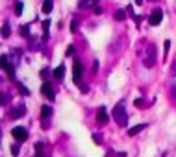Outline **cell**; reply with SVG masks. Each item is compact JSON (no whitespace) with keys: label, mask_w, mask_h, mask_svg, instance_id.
Returning <instances> with one entry per match:
<instances>
[{"label":"cell","mask_w":176,"mask_h":157,"mask_svg":"<svg viewBox=\"0 0 176 157\" xmlns=\"http://www.w3.org/2000/svg\"><path fill=\"white\" fill-rule=\"evenodd\" d=\"M113 118L119 126H126L128 124V115H126V109H124V104L119 102L117 105L113 107Z\"/></svg>","instance_id":"1"},{"label":"cell","mask_w":176,"mask_h":157,"mask_svg":"<svg viewBox=\"0 0 176 157\" xmlns=\"http://www.w3.org/2000/svg\"><path fill=\"white\" fill-rule=\"evenodd\" d=\"M156 63V46L154 44H148L147 48V58H145V67L147 68H152Z\"/></svg>","instance_id":"2"},{"label":"cell","mask_w":176,"mask_h":157,"mask_svg":"<svg viewBox=\"0 0 176 157\" xmlns=\"http://www.w3.org/2000/svg\"><path fill=\"white\" fill-rule=\"evenodd\" d=\"M11 135H13V139H15L17 142H22V140H26V137H28L26 128H22V126H15V128L11 129Z\"/></svg>","instance_id":"3"},{"label":"cell","mask_w":176,"mask_h":157,"mask_svg":"<svg viewBox=\"0 0 176 157\" xmlns=\"http://www.w3.org/2000/svg\"><path fill=\"white\" fill-rule=\"evenodd\" d=\"M26 115V105H22V104H19L17 107H13L11 111H9V118H20V117H24Z\"/></svg>","instance_id":"4"},{"label":"cell","mask_w":176,"mask_h":157,"mask_svg":"<svg viewBox=\"0 0 176 157\" xmlns=\"http://www.w3.org/2000/svg\"><path fill=\"white\" fill-rule=\"evenodd\" d=\"M163 20V11L159 9V8H156L154 11H152V15H150V19H148V22L152 24V26H157L159 22Z\"/></svg>","instance_id":"5"},{"label":"cell","mask_w":176,"mask_h":157,"mask_svg":"<svg viewBox=\"0 0 176 157\" xmlns=\"http://www.w3.org/2000/svg\"><path fill=\"white\" fill-rule=\"evenodd\" d=\"M41 93H43V94H45L48 100H54V98H56V94H54V91H52L50 81H45V83L41 85Z\"/></svg>","instance_id":"6"},{"label":"cell","mask_w":176,"mask_h":157,"mask_svg":"<svg viewBox=\"0 0 176 157\" xmlns=\"http://www.w3.org/2000/svg\"><path fill=\"white\" fill-rule=\"evenodd\" d=\"M2 67H4V70L8 72V76H9V78H13V76H15V68L9 65V61H8V56H6V54L2 56Z\"/></svg>","instance_id":"7"},{"label":"cell","mask_w":176,"mask_h":157,"mask_svg":"<svg viewBox=\"0 0 176 157\" xmlns=\"http://www.w3.org/2000/svg\"><path fill=\"white\" fill-rule=\"evenodd\" d=\"M80 78H82V63L74 61V67H72V79H74V83H80Z\"/></svg>","instance_id":"8"},{"label":"cell","mask_w":176,"mask_h":157,"mask_svg":"<svg viewBox=\"0 0 176 157\" xmlns=\"http://www.w3.org/2000/svg\"><path fill=\"white\" fill-rule=\"evenodd\" d=\"M97 120H98V124H106V122L109 120V118H108V113H106V107H100V109H98Z\"/></svg>","instance_id":"9"},{"label":"cell","mask_w":176,"mask_h":157,"mask_svg":"<svg viewBox=\"0 0 176 157\" xmlns=\"http://www.w3.org/2000/svg\"><path fill=\"white\" fill-rule=\"evenodd\" d=\"M145 128H147V124H137V126H134V128H130V129H128V135H130V137H134V135H137V133H141Z\"/></svg>","instance_id":"10"},{"label":"cell","mask_w":176,"mask_h":157,"mask_svg":"<svg viewBox=\"0 0 176 157\" xmlns=\"http://www.w3.org/2000/svg\"><path fill=\"white\" fill-rule=\"evenodd\" d=\"M52 74H54V78H56V79H63V76H65V67H63V65L56 67Z\"/></svg>","instance_id":"11"},{"label":"cell","mask_w":176,"mask_h":157,"mask_svg":"<svg viewBox=\"0 0 176 157\" xmlns=\"http://www.w3.org/2000/svg\"><path fill=\"white\" fill-rule=\"evenodd\" d=\"M52 8H54V0H45V2H43V13L48 15V13L52 11Z\"/></svg>","instance_id":"12"},{"label":"cell","mask_w":176,"mask_h":157,"mask_svg":"<svg viewBox=\"0 0 176 157\" xmlns=\"http://www.w3.org/2000/svg\"><path fill=\"white\" fill-rule=\"evenodd\" d=\"M52 115V107L50 105H43L41 107V118H48Z\"/></svg>","instance_id":"13"},{"label":"cell","mask_w":176,"mask_h":157,"mask_svg":"<svg viewBox=\"0 0 176 157\" xmlns=\"http://www.w3.org/2000/svg\"><path fill=\"white\" fill-rule=\"evenodd\" d=\"M115 19H117V20H124V19H126V11H124V9H117V11H115Z\"/></svg>","instance_id":"14"},{"label":"cell","mask_w":176,"mask_h":157,"mask_svg":"<svg viewBox=\"0 0 176 157\" xmlns=\"http://www.w3.org/2000/svg\"><path fill=\"white\" fill-rule=\"evenodd\" d=\"M2 37H9V24L4 22V28H2Z\"/></svg>","instance_id":"15"},{"label":"cell","mask_w":176,"mask_h":157,"mask_svg":"<svg viewBox=\"0 0 176 157\" xmlns=\"http://www.w3.org/2000/svg\"><path fill=\"white\" fill-rule=\"evenodd\" d=\"M169 48H171V41H165V43H163V58H167Z\"/></svg>","instance_id":"16"},{"label":"cell","mask_w":176,"mask_h":157,"mask_svg":"<svg viewBox=\"0 0 176 157\" xmlns=\"http://www.w3.org/2000/svg\"><path fill=\"white\" fill-rule=\"evenodd\" d=\"M91 4H97V0H80V8H85V6H91Z\"/></svg>","instance_id":"17"},{"label":"cell","mask_w":176,"mask_h":157,"mask_svg":"<svg viewBox=\"0 0 176 157\" xmlns=\"http://www.w3.org/2000/svg\"><path fill=\"white\" fill-rule=\"evenodd\" d=\"M15 15H22V2L15 4Z\"/></svg>","instance_id":"18"},{"label":"cell","mask_w":176,"mask_h":157,"mask_svg":"<svg viewBox=\"0 0 176 157\" xmlns=\"http://www.w3.org/2000/svg\"><path fill=\"white\" fill-rule=\"evenodd\" d=\"M19 91H20V94H24V96H28V94H30V91H28L22 83H19Z\"/></svg>","instance_id":"19"},{"label":"cell","mask_w":176,"mask_h":157,"mask_svg":"<svg viewBox=\"0 0 176 157\" xmlns=\"http://www.w3.org/2000/svg\"><path fill=\"white\" fill-rule=\"evenodd\" d=\"M48 26H50V20H45V22H43V30H45V39H46V35H48Z\"/></svg>","instance_id":"20"},{"label":"cell","mask_w":176,"mask_h":157,"mask_svg":"<svg viewBox=\"0 0 176 157\" xmlns=\"http://www.w3.org/2000/svg\"><path fill=\"white\" fill-rule=\"evenodd\" d=\"M74 52H76V48L71 44V46H67V52H65V56H74Z\"/></svg>","instance_id":"21"},{"label":"cell","mask_w":176,"mask_h":157,"mask_svg":"<svg viewBox=\"0 0 176 157\" xmlns=\"http://www.w3.org/2000/svg\"><path fill=\"white\" fill-rule=\"evenodd\" d=\"M20 33H22L24 37H28V35H30V28H28V26H22V28H20Z\"/></svg>","instance_id":"22"},{"label":"cell","mask_w":176,"mask_h":157,"mask_svg":"<svg viewBox=\"0 0 176 157\" xmlns=\"http://www.w3.org/2000/svg\"><path fill=\"white\" fill-rule=\"evenodd\" d=\"M134 105H136V107H145V100H143V98H137L136 102H134Z\"/></svg>","instance_id":"23"},{"label":"cell","mask_w":176,"mask_h":157,"mask_svg":"<svg viewBox=\"0 0 176 157\" xmlns=\"http://www.w3.org/2000/svg\"><path fill=\"white\" fill-rule=\"evenodd\" d=\"M19 150H20V148H19V144H13V146H11V154H13L15 157L19 155Z\"/></svg>","instance_id":"24"},{"label":"cell","mask_w":176,"mask_h":157,"mask_svg":"<svg viewBox=\"0 0 176 157\" xmlns=\"http://www.w3.org/2000/svg\"><path fill=\"white\" fill-rule=\"evenodd\" d=\"M93 140H95V144H100V137H98V133H93Z\"/></svg>","instance_id":"25"},{"label":"cell","mask_w":176,"mask_h":157,"mask_svg":"<svg viewBox=\"0 0 176 157\" xmlns=\"http://www.w3.org/2000/svg\"><path fill=\"white\" fill-rule=\"evenodd\" d=\"M76 28H78V24L72 20V22H71V32H76Z\"/></svg>","instance_id":"26"},{"label":"cell","mask_w":176,"mask_h":157,"mask_svg":"<svg viewBox=\"0 0 176 157\" xmlns=\"http://www.w3.org/2000/svg\"><path fill=\"white\" fill-rule=\"evenodd\" d=\"M95 13H97V15L102 13V8H100V6H95Z\"/></svg>","instance_id":"27"},{"label":"cell","mask_w":176,"mask_h":157,"mask_svg":"<svg viewBox=\"0 0 176 157\" xmlns=\"http://www.w3.org/2000/svg\"><path fill=\"white\" fill-rule=\"evenodd\" d=\"M80 89H82V93H87V91H89V87H87V85H80Z\"/></svg>","instance_id":"28"},{"label":"cell","mask_w":176,"mask_h":157,"mask_svg":"<svg viewBox=\"0 0 176 157\" xmlns=\"http://www.w3.org/2000/svg\"><path fill=\"white\" fill-rule=\"evenodd\" d=\"M35 150H37V152H39V150H43V142H37V144H35Z\"/></svg>","instance_id":"29"},{"label":"cell","mask_w":176,"mask_h":157,"mask_svg":"<svg viewBox=\"0 0 176 157\" xmlns=\"http://www.w3.org/2000/svg\"><path fill=\"white\" fill-rule=\"evenodd\" d=\"M97 68H98V61H95L93 63V72H97Z\"/></svg>","instance_id":"30"},{"label":"cell","mask_w":176,"mask_h":157,"mask_svg":"<svg viewBox=\"0 0 176 157\" xmlns=\"http://www.w3.org/2000/svg\"><path fill=\"white\" fill-rule=\"evenodd\" d=\"M171 70H173V74H174V76H176V61H174V63H173V68H171Z\"/></svg>","instance_id":"31"},{"label":"cell","mask_w":176,"mask_h":157,"mask_svg":"<svg viewBox=\"0 0 176 157\" xmlns=\"http://www.w3.org/2000/svg\"><path fill=\"white\" fill-rule=\"evenodd\" d=\"M173 96H174V98H176V83H174V85H173Z\"/></svg>","instance_id":"32"},{"label":"cell","mask_w":176,"mask_h":157,"mask_svg":"<svg viewBox=\"0 0 176 157\" xmlns=\"http://www.w3.org/2000/svg\"><path fill=\"white\" fill-rule=\"evenodd\" d=\"M35 157H45V155H43V150H39V152L35 154Z\"/></svg>","instance_id":"33"},{"label":"cell","mask_w":176,"mask_h":157,"mask_svg":"<svg viewBox=\"0 0 176 157\" xmlns=\"http://www.w3.org/2000/svg\"><path fill=\"white\" fill-rule=\"evenodd\" d=\"M136 4H143V0H136Z\"/></svg>","instance_id":"34"}]
</instances>
